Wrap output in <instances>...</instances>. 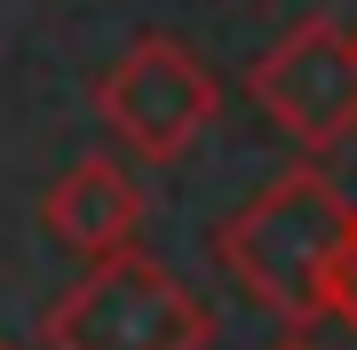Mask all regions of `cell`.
<instances>
[{
  "label": "cell",
  "instance_id": "6da1fadb",
  "mask_svg": "<svg viewBox=\"0 0 357 350\" xmlns=\"http://www.w3.org/2000/svg\"><path fill=\"white\" fill-rule=\"evenodd\" d=\"M349 223H357V207L333 191L326 168H286L215 231V263L262 311H278L302 335L310 319H326V271L342 255Z\"/></svg>",
  "mask_w": 357,
  "mask_h": 350
},
{
  "label": "cell",
  "instance_id": "7a4b0ae2",
  "mask_svg": "<svg viewBox=\"0 0 357 350\" xmlns=\"http://www.w3.org/2000/svg\"><path fill=\"white\" fill-rule=\"evenodd\" d=\"M40 335H48V350H206L215 319L183 279H167V263L112 255L72 295L48 302Z\"/></svg>",
  "mask_w": 357,
  "mask_h": 350
},
{
  "label": "cell",
  "instance_id": "3957f363",
  "mask_svg": "<svg viewBox=\"0 0 357 350\" xmlns=\"http://www.w3.org/2000/svg\"><path fill=\"white\" fill-rule=\"evenodd\" d=\"M215 112H222V80L206 72L183 40H167V32L135 40V48L96 80V119L128 143L135 159H151V168L183 159L206 136Z\"/></svg>",
  "mask_w": 357,
  "mask_h": 350
},
{
  "label": "cell",
  "instance_id": "277c9868",
  "mask_svg": "<svg viewBox=\"0 0 357 350\" xmlns=\"http://www.w3.org/2000/svg\"><path fill=\"white\" fill-rule=\"evenodd\" d=\"M246 88L278 136H294L302 152H333L357 136V32H342L333 16H310L246 72Z\"/></svg>",
  "mask_w": 357,
  "mask_h": 350
},
{
  "label": "cell",
  "instance_id": "5b68a950",
  "mask_svg": "<svg viewBox=\"0 0 357 350\" xmlns=\"http://www.w3.org/2000/svg\"><path fill=\"white\" fill-rule=\"evenodd\" d=\"M40 215H48V231L72 247V255L88 263H112V255H135V231H143V191L135 175L119 168V159H79V168H64L48 183V199H40Z\"/></svg>",
  "mask_w": 357,
  "mask_h": 350
},
{
  "label": "cell",
  "instance_id": "8992f818",
  "mask_svg": "<svg viewBox=\"0 0 357 350\" xmlns=\"http://www.w3.org/2000/svg\"><path fill=\"white\" fill-rule=\"evenodd\" d=\"M326 319H342L357 335V223H349L342 255H333V271H326Z\"/></svg>",
  "mask_w": 357,
  "mask_h": 350
},
{
  "label": "cell",
  "instance_id": "52a82bcc",
  "mask_svg": "<svg viewBox=\"0 0 357 350\" xmlns=\"http://www.w3.org/2000/svg\"><path fill=\"white\" fill-rule=\"evenodd\" d=\"M278 350H318V342H302V335H286V342H278Z\"/></svg>",
  "mask_w": 357,
  "mask_h": 350
},
{
  "label": "cell",
  "instance_id": "ba28073f",
  "mask_svg": "<svg viewBox=\"0 0 357 350\" xmlns=\"http://www.w3.org/2000/svg\"><path fill=\"white\" fill-rule=\"evenodd\" d=\"M0 350H8V342H0Z\"/></svg>",
  "mask_w": 357,
  "mask_h": 350
}]
</instances>
